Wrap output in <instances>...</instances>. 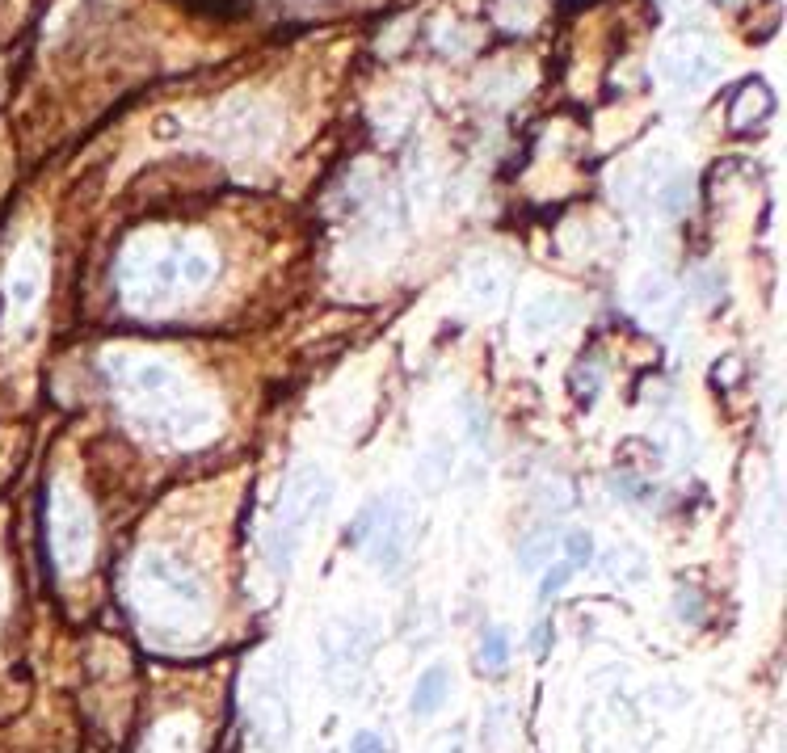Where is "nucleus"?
<instances>
[{
  "mask_svg": "<svg viewBox=\"0 0 787 753\" xmlns=\"http://www.w3.org/2000/svg\"><path fill=\"white\" fill-rule=\"evenodd\" d=\"M102 371L123 404V421L160 451H194L224 425L219 400L194 388L186 371L160 354L110 350L102 358Z\"/></svg>",
  "mask_w": 787,
  "mask_h": 753,
  "instance_id": "obj_1",
  "label": "nucleus"
},
{
  "mask_svg": "<svg viewBox=\"0 0 787 753\" xmlns=\"http://www.w3.org/2000/svg\"><path fill=\"white\" fill-rule=\"evenodd\" d=\"M215 282V257L198 240L148 232L127 244L118 261V295L139 316H165L198 299Z\"/></svg>",
  "mask_w": 787,
  "mask_h": 753,
  "instance_id": "obj_2",
  "label": "nucleus"
},
{
  "mask_svg": "<svg viewBox=\"0 0 787 753\" xmlns=\"http://www.w3.org/2000/svg\"><path fill=\"white\" fill-rule=\"evenodd\" d=\"M135 610L156 636H194L207 619V589L169 552H144L131 573Z\"/></svg>",
  "mask_w": 787,
  "mask_h": 753,
  "instance_id": "obj_3",
  "label": "nucleus"
},
{
  "mask_svg": "<svg viewBox=\"0 0 787 753\" xmlns=\"http://www.w3.org/2000/svg\"><path fill=\"white\" fill-rule=\"evenodd\" d=\"M333 501V480L320 463H295L287 484H282V497H278V510H274V526H270V539H266V556L274 573H287L299 543H304L308 526L329 510Z\"/></svg>",
  "mask_w": 787,
  "mask_h": 753,
  "instance_id": "obj_4",
  "label": "nucleus"
},
{
  "mask_svg": "<svg viewBox=\"0 0 787 753\" xmlns=\"http://www.w3.org/2000/svg\"><path fill=\"white\" fill-rule=\"evenodd\" d=\"M409 531H413L409 501L392 493V497H379L362 510V518L346 531V543L367 547V556L383 568V573H392V568H400L409 556Z\"/></svg>",
  "mask_w": 787,
  "mask_h": 753,
  "instance_id": "obj_5",
  "label": "nucleus"
},
{
  "mask_svg": "<svg viewBox=\"0 0 787 753\" xmlns=\"http://www.w3.org/2000/svg\"><path fill=\"white\" fill-rule=\"evenodd\" d=\"M93 510L68 480H55L51 488V552L64 573H80L93 556Z\"/></svg>",
  "mask_w": 787,
  "mask_h": 753,
  "instance_id": "obj_6",
  "label": "nucleus"
},
{
  "mask_svg": "<svg viewBox=\"0 0 787 753\" xmlns=\"http://www.w3.org/2000/svg\"><path fill=\"white\" fill-rule=\"evenodd\" d=\"M278 135V118L253 97H232L211 118V144L232 156H261Z\"/></svg>",
  "mask_w": 787,
  "mask_h": 753,
  "instance_id": "obj_7",
  "label": "nucleus"
},
{
  "mask_svg": "<svg viewBox=\"0 0 787 753\" xmlns=\"http://www.w3.org/2000/svg\"><path fill=\"white\" fill-rule=\"evenodd\" d=\"M657 72H661L665 85L699 93L724 72V59H720V51L712 43H703V38H674L670 47H661Z\"/></svg>",
  "mask_w": 787,
  "mask_h": 753,
  "instance_id": "obj_8",
  "label": "nucleus"
},
{
  "mask_svg": "<svg viewBox=\"0 0 787 753\" xmlns=\"http://www.w3.org/2000/svg\"><path fill=\"white\" fill-rule=\"evenodd\" d=\"M5 291H9V316L30 320L34 308H38V299H43V291H47V261H43V253H38L34 240L13 257Z\"/></svg>",
  "mask_w": 787,
  "mask_h": 753,
  "instance_id": "obj_9",
  "label": "nucleus"
},
{
  "mask_svg": "<svg viewBox=\"0 0 787 753\" xmlns=\"http://www.w3.org/2000/svg\"><path fill=\"white\" fill-rule=\"evenodd\" d=\"M569 316H573V299L569 295L543 291V295H535L527 303V308H522V333H527L531 341H543V337L560 333L564 324H569Z\"/></svg>",
  "mask_w": 787,
  "mask_h": 753,
  "instance_id": "obj_10",
  "label": "nucleus"
},
{
  "mask_svg": "<svg viewBox=\"0 0 787 753\" xmlns=\"http://www.w3.org/2000/svg\"><path fill=\"white\" fill-rule=\"evenodd\" d=\"M771 110H775V97H771V89H766L762 80H754V85H745V89L737 93L729 122H733L737 131H750L754 122H766V118H771Z\"/></svg>",
  "mask_w": 787,
  "mask_h": 753,
  "instance_id": "obj_11",
  "label": "nucleus"
},
{
  "mask_svg": "<svg viewBox=\"0 0 787 753\" xmlns=\"http://www.w3.org/2000/svg\"><path fill=\"white\" fill-rule=\"evenodd\" d=\"M447 690H451V674H447L442 665H430L426 674H421V682H417V690H413V699H409L413 716H434V711L442 707V699H447Z\"/></svg>",
  "mask_w": 787,
  "mask_h": 753,
  "instance_id": "obj_12",
  "label": "nucleus"
},
{
  "mask_svg": "<svg viewBox=\"0 0 787 753\" xmlns=\"http://www.w3.org/2000/svg\"><path fill=\"white\" fill-rule=\"evenodd\" d=\"M194 741H198L194 720H165L148 737L144 753H194Z\"/></svg>",
  "mask_w": 787,
  "mask_h": 753,
  "instance_id": "obj_13",
  "label": "nucleus"
},
{
  "mask_svg": "<svg viewBox=\"0 0 787 753\" xmlns=\"http://www.w3.org/2000/svg\"><path fill=\"white\" fill-rule=\"evenodd\" d=\"M451 467H455V451L447 442H434V446H426L421 451V459H417V476L426 480V484H442L451 476Z\"/></svg>",
  "mask_w": 787,
  "mask_h": 753,
  "instance_id": "obj_14",
  "label": "nucleus"
},
{
  "mask_svg": "<svg viewBox=\"0 0 787 753\" xmlns=\"http://www.w3.org/2000/svg\"><path fill=\"white\" fill-rule=\"evenodd\" d=\"M632 299H636V308H644V312L665 308V303L674 299V282L665 278V274H640V282H636Z\"/></svg>",
  "mask_w": 787,
  "mask_h": 753,
  "instance_id": "obj_15",
  "label": "nucleus"
},
{
  "mask_svg": "<svg viewBox=\"0 0 787 753\" xmlns=\"http://www.w3.org/2000/svg\"><path fill=\"white\" fill-rule=\"evenodd\" d=\"M556 556H560V539H552V535H531L518 547V564L527 568V573H539V568L552 564Z\"/></svg>",
  "mask_w": 787,
  "mask_h": 753,
  "instance_id": "obj_16",
  "label": "nucleus"
},
{
  "mask_svg": "<svg viewBox=\"0 0 787 753\" xmlns=\"http://www.w3.org/2000/svg\"><path fill=\"white\" fill-rule=\"evenodd\" d=\"M506 661H510V640H506V632H497V627H493V632L480 636V665L484 669H501Z\"/></svg>",
  "mask_w": 787,
  "mask_h": 753,
  "instance_id": "obj_17",
  "label": "nucleus"
},
{
  "mask_svg": "<svg viewBox=\"0 0 787 753\" xmlns=\"http://www.w3.org/2000/svg\"><path fill=\"white\" fill-rule=\"evenodd\" d=\"M472 295L484 299V303H497L501 299V278L493 270V261H484V266L472 270Z\"/></svg>",
  "mask_w": 787,
  "mask_h": 753,
  "instance_id": "obj_18",
  "label": "nucleus"
},
{
  "mask_svg": "<svg viewBox=\"0 0 787 753\" xmlns=\"http://www.w3.org/2000/svg\"><path fill=\"white\" fill-rule=\"evenodd\" d=\"M564 564H573V568H581V564H590V556H594V539L585 535V531H569L564 535Z\"/></svg>",
  "mask_w": 787,
  "mask_h": 753,
  "instance_id": "obj_19",
  "label": "nucleus"
},
{
  "mask_svg": "<svg viewBox=\"0 0 787 753\" xmlns=\"http://www.w3.org/2000/svg\"><path fill=\"white\" fill-rule=\"evenodd\" d=\"M573 573H577V568H573V564H564V560L548 564V568H543V585H539V598H543V602H548V598H556L560 589L569 585V577H573Z\"/></svg>",
  "mask_w": 787,
  "mask_h": 753,
  "instance_id": "obj_20",
  "label": "nucleus"
},
{
  "mask_svg": "<svg viewBox=\"0 0 787 753\" xmlns=\"http://www.w3.org/2000/svg\"><path fill=\"white\" fill-rule=\"evenodd\" d=\"M657 202H661V211H665V215H682V211H686V202H691V190H686V181H682V177H674L670 186H661V190H657Z\"/></svg>",
  "mask_w": 787,
  "mask_h": 753,
  "instance_id": "obj_21",
  "label": "nucleus"
},
{
  "mask_svg": "<svg viewBox=\"0 0 787 753\" xmlns=\"http://www.w3.org/2000/svg\"><path fill=\"white\" fill-rule=\"evenodd\" d=\"M350 753H388V745H383V737H375V732H358L350 741Z\"/></svg>",
  "mask_w": 787,
  "mask_h": 753,
  "instance_id": "obj_22",
  "label": "nucleus"
}]
</instances>
